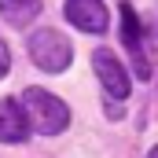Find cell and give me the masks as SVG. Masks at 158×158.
<instances>
[{"label":"cell","instance_id":"cell-1","mask_svg":"<svg viewBox=\"0 0 158 158\" xmlns=\"http://www.w3.org/2000/svg\"><path fill=\"white\" fill-rule=\"evenodd\" d=\"M22 114H26V125L40 132V136H55L70 125V110L59 96H52L48 88H26L22 99H19Z\"/></svg>","mask_w":158,"mask_h":158},{"label":"cell","instance_id":"cell-2","mask_svg":"<svg viewBox=\"0 0 158 158\" xmlns=\"http://www.w3.org/2000/svg\"><path fill=\"white\" fill-rule=\"evenodd\" d=\"M30 59L37 63L40 70L59 74V70H66V66H70L74 48H70L66 33H59V30H37V33L30 37Z\"/></svg>","mask_w":158,"mask_h":158},{"label":"cell","instance_id":"cell-3","mask_svg":"<svg viewBox=\"0 0 158 158\" xmlns=\"http://www.w3.org/2000/svg\"><path fill=\"white\" fill-rule=\"evenodd\" d=\"M92 70H96V77H99L103 92H107L110 99H125V96H129V88H132L129 70H125V63H121L110 48H96V52H92Z\"/></svg>","mask_w":158,"mask_h":158},{"label":"cell","instance_id":"cell-4","mask_svg":"<svg viewBox=\"0 0 158 158\" xmlns=\"http://www.w3.org/2000/svg\"><path fill=\"white\" fill-rule=\"evenodd\" d=\"M118 15H121V44H125V52L132 55L136 74H140V77H147V74H151V63H147V55H143V22L136 19L132 4H121Z\"/></svg>","mask_w":158,"mask_h":158},{"label":"cell","instance_id":"cell-5","mask_svg":"<svg viewBox=\"0 0 158 158\" xmlns=\"http://www.w3.org/2000/svg\"><path fill=\"white\" fill-rule=\"evenodd\" d=\"M66 22H74L85 33H107L110 11L103 0H66Z\"/></svg>","mask_w":158,"mask_h":158},{"label":"cell","instance_id":"cell-6","mask_svg":"<svg viewBox=\"0 0 158 158\" xmlns=\"http://www.w3.org/2000/svg\"><path fill=\"white\" fill-rule=\"evenodd\" d=\"M30 125L19 99H0V143H26Z\"/></svg>","mask_w":158,"mask_h":158},{"label":"cell","instance_id":"cell-7","mask_svg":"<svg viewBox=\"0 0 158 158\" xmlns=\"http://www.w3.org/2000/svg\"><path fill=\"white\" fill-rule=\"evenodd\" d=\"M40 15V0H0V19L7 26H26Z\"/></svg>","mask_w":158,"mask_h":158},{"label":"cell","instance_id":"cell-8","mask_svg":"<svg viewBox=\"0 0 158 158\" xmlns=\"http://www.w3.org/2000/svg\"><path fill=\"white\" fill-rule=\"evenodd\" d=\"M7 70H11V52H7V44L0 40V77H4Z\"/></svg>","mask_w":158,"mask_h":158},{"label":"cell","instance_id":"cell-9","mask_svg":"<svg viewBox=\"0 0 158 158\" xmlns=\"http://www.w3.org/2000/svg\"><path fill=\"white\" fill-rule=\"evenodd\" d=\"M147 158H158V143H155V147H151V151H147Z\"/></svg>","mask_w":158,"mask_h":158}]
</instances>
